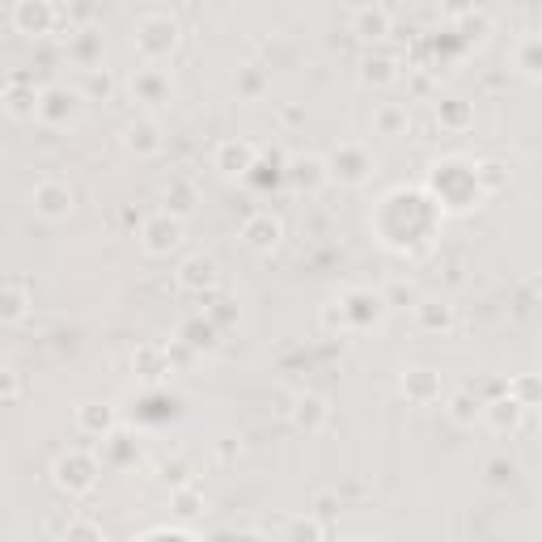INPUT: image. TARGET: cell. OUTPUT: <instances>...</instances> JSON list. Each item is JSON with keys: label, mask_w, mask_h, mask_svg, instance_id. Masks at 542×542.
<instances>
[{"label": "cell", "mask_w": 542, "mask_h": 542, "mask_svg": "<svg viewBox=\"0 0 542 542\" xmlns=\"http://www.w3.org/2000/svg\"><path fill=\"white\" fill-rule=\"evenodd\" d=\"M178 43H183V30L170 13H144L136 22V56L144 64H166Z\"/></svg>", "instance_id": "6da1fadb"}, {"label": "cell", "mask_w": 542, "mask_h": 542, "mask_svg": "<svg viewBox=\"0 0 542 542\" xmlns=\"http://www.w3.org/2000/svg\"><path fill=\"white\" fill-rule=\"evenodd\" d=\"M98 475H102V466L89 449H68V454H60L56 466H51V479H56L64 496H89L98 487Z\"/></svg>", "instance_id": "7a4b0ae2"}, {"label": "cell", "mask_w": 542, "mask_h": 542, "mask_svg": "<svg viewBox=\"0 0 542 542\" xmlns=\"http://www.w3.org/2000/svg\"><path fill=\"white\" fill-rule=\"evenodd\" d=\"M187 242V225H183V216H174V212H153L149 221L140 225V246H144V255H153V259H170L174 250H183Z\"/></svg>", "instance_id": "3957f363"}, {"label": "cell", "mask_w": 542, "mask_h": 542, "mask_svg": "<svg viewBox=\"0 0 542 542\" xmlns=\"http://www.w3.org/2000/svg\"><path fill=\"white\" fill-rule=\"evenodd\" d=\"M64 9L56 0H17L13 5V30L26 34V39H56V26H60Z\"/></svg>", "instance_id": "277c9868"}, {"label": "cell", "mask_w": 542, "mask_h": 542, "mask_svg": "<svg viewBox=\"0 0 542 542\" xmlns=\"http://www.w3.org/2000/svg\"><path fill=\"white\" fill-rule=\"evenodd\" d=\"M30 208H34V216H43L47 225H60L72 216V208H77V195H72L64 178H43V183H34V191H30Z\"/></svg>", "instance_id": "5b68a950"}, {"label": "cell", "mask_w": 542, "mask_h": 542, "mask_svg": "<svg viewBox=\"0 0 542 542\" xmlns=\"http://www.w3.org/2000/svg\"><path fill=\"white\" fill-rule=\"evenodd\" d=\"M85 111V94L81 89H68V85H47L43 98H39V119L47 128H72Z\"/></svg>", "instance_id": "8992f818"}, {"label": "cell", "mask_w": 542, "mask_h": 542, "mask_svg": "<svg viewBox=\"0 0 542 542\" xmlns=\"http://www.w3.org/2000/svg\"><path fill=\"white\" fill-rule=\"evenodd\" d=\"M339 301H343V310H348L352 335H360V331H373L377 322L386 318V310H390L386 293H373V288H348V293H343Z\"/></svg>", "instance_id": "52a82bcc"}, {"label": "cell", "mask_w": 542, "mask_h": 542, "mask_svg": "<svg viewBox=\"0 0 542 542\" xmlns=\"http://www.w3.org/2000/svg\"><path fill=\"white\" fill-rule=\"evenodd\" d=\"M327 166H331V178H339V183H348V187H360L373 174V157H369L365 144L343 140V144H335V153L327 157Z\"/></svg>", "instance_id": "ba28073f"}, {"label": "cell", "mask_w": 542, "mask_h": 542, "mask_svg": "<svg viewBox=\"0 0 542 542\" xmlns=\"http://www.w3.org/2000/svg\"><path fill=\"white\" fill-rule=\"evenodd\" d=\"M119 144H123V153H132V157H140V161H149V157H157L161 149H166V136H161V123H157V119L136 115L132 123H123Z\"/></svg>", "instance_id": "9c48e42d"}, {"label": "cell", "mask_w": 542, "mask_h": 542, "mask_svg": "<svg viewBox=\"0 0 542 542\" xmlns=\"http://www.w3.org/2000/svg\"><path fill=\"white\" fill-rule=\"evenodd\" d=\"M212 166L221 170L225 178H246L250 170L259 166V149H255V144H250V140H242V136H229V140L216 144Z\"/></svg>", "instance_id": "30bf717a"}, {"label": "cell", "mask_w": 542, "mask_h": 542, "mask_svg": "<svg viewBox=\"0 0 542 542\" xmlns=\"http://www.w3.org/2000/svg\"><path fill=\"white\" fill-rule=\"evenodd\" d=\"M242 242L250 250H259V255H271L284 242V221L276 212H250L242 221Z\"/></svg>", "instance_id": "8fae6325"}, {"label": "cell", "mask_w": 542, "mask_h": 542, "mask_svg": "<svg viewBox=\"0 0 542 542\" xmlns=\"http://www.w3.org/2000/svg\"><path fill=\"white\" fill-rule=\"evenodd\" d=\"M174 94V85H170V72L161 68V64H144L136 68V77H132V98L144 102V106H166Z\"/></svg>", "instance_id": "7c38bea8"}, {"label": "cell", "mask_w": 542, "mask_h": 542, "mask_svg": "<svg viewBox=\"0 0 542 542\" xmlns=\"http://www.w3.org/2000/svg\"><path fill=\"white\" fill-rule=\"evenodd\" d=\"M39 98L43 89H34V81L26 77H9L5 81V115L26 123V119H39Z\"/></svg>", "instance_id": "4fadbf2b"}, {"label": "cell", "mask_w": 542, "mask_h": 542, "mask_svg": "<svg viewBox=\"0 0 542 542\" xmlns=\"http://www.w3.org/2000/svg\"><path fill=\"white\" fill-rule=\"evenodd\" d=\"M415 327L424 335H449L458 327V314H454V305L441 297H420L415 301Z\"/></svg>", "instance_id": "5bb4252c"}, {"label": "cell", "mask_w": 542, "mask_h": 542, "mask_svg": "<svg viewBox=\"0 0 542 542\" xmlns=\"http://www.w3.org/2000/svg\"><path fill=\"white\" fill-rule=\"evenodd\" d=\"M390 30H394V22H390V9L386 5H360V9H352V34H356V39L386 43Z\"/></svg>", "instance_id": "9a60e30c"}, {"label": "cell", "mask_w": 542, "mask_h": 542, "mask_svg": "<svg viewBox=\"0 0 542 542\" xmlns=\"http://www.w3.org/2000/svg\"><path fill=\"white\" fill-rule=\"evenodd\" d=\"M399 390H403V399H407V403L428 407V403H437V399H441V373H432V369H403Z\"/></svg>", "instance_id": "2e32d148"}, {"label": "cell", "mask_w": 542, "mask_h": 542, "mask_svg": "<svg viewBox=\"0 0 542 542\" xmlns=\"http://www.w3.org/2000/svg\"><path fill=\"white\" fill-rule=\"evenodd\" d=\"M174 280H178L183 293H212V288H216V263L204 259V255H191V259L178 263Z\"/></svg>", "instance_id": "e0dca14e"}, {"label": "cell", "mask_w": 542, "mask_h": 542, "mask_svg": "<svg viewBox=\"0 0 542 542\" xmlns=\"http://www.w3.org/2000/svg\"><path fill=\"white\" fill-rule=\"evenodd\" d=\"M72 424H77V432L81 437H98V441H106L115 432V407H106V403H81L77 407V415H72Z\"/></svg>", "instance_id": "ac0fdd59"}, {"label": "cell", "mask_w": 542, "mask_h": 542, "mask_svg": "<svg viewBox=\"0 0 542 542\" xmlns=\"http://www.w3.org/2000/svg\"><path fill=\"white\" fill-rule=\"evenodd\" d=\"M288 415H293V424L301 428V432H322L327 428V420H331V407H327V399L322 394H297L293 399V407H288Z\"/></svg>", "instance_id": "d6986e66"}, {"label": "cell", "mask_w": 542, "mask_h": 542, "mask_svg": "<svg viewBox=\"0 0 542 542\" xmlns=\"http://www.w3.org/2000/svg\"><path fill=\"white\" fill-rule=\"evenodd\" d=\"M132 369L144 377V382H166V377L174 373L170 348H161V343H140L136 356H132Z\"/></svg>", "instance_id": "ffe728a7"}, {"label": "cell", "mask_w": 542, "mask_h": 542, "mask_svg": "<svg viewBox=\"0 0 542 542\" xmlns=\"http://www.w3.org/2000/svg\"><path fill=\"white\" fill-rule=\"evenodd\" d=\"M521 415H526V407H521L513 394H509V386H504V394L500 399H492V403H483V420L492 424L496 432H513L517 424H521Z\"/></svg>", "instance_id": "44dd1931"}, {"label": "cell", "mask_w": 542, "mask_h": 542, "mask_svg": "<svg viewBox=\"0 0 542 542\" xmlns=\"http://www.w3.org/2000/svg\"><path fill=\"white\" fill-rule=\"evenodd\" d=\"M373 132L377 136H386V140H399L411 132V115H407V106L403 102H382L373 111Z\"/></svg>", "instance_id": "7402d4cb"}, {"label": "cell", "mask_w": 542, "mask_h": 542, "mask_svg": "<svg viewBox=\"0 0 542 542\" xmlns=\"http://www.w3.org/2000/svg\"><path fill=\"white\" fill-rule=\"evenodd\" d=\"M26 314H30V288H26V280L9 276L5 280V297H0V322H5V327H17Z\"/></svg>", "instance_id": "603a6c76"}, {"label": "cell", "mask_w": 542, "mask_h": 542, "mask_svg": "<svg viewBox=\"0 0 542 542\" xmlns=\"http://www.w3.org/2000/svg\"><path fill=\"white\" fill-rule=\"evenodd\" d=\"M437 123L445 132H471L475 128V106L462 98H445L437 102Z\"/></svg>", "instance_id": "cb8c5ba5"}, {"label": "cell", "mask_w": 542, "mask_h": 542, "mask_svg": "<svg viewBox=\"0 0 542 542\" xmlns=\"http://www.w3.org/2000/svg\"><path fill=\"white\" fill-rule=\"evenodd\" d=\"M161 200H166V212L187 221V216L195 212V204H200V191H195V183H187V178H170V187L161 191Z\"/></svg>", "instance_id": "d4e9b609"}, {"label": "cell", "mask_w": 542, "mask_h": 542, "mask_svg": "<svg viewBox=\"0 0 542 542\" xmlns=\"http://www.w3.org/2000/svg\"><path fill=\"white\" fill-rule=\"evenodd\" d=\"M293 183L305 191H318L322 183H331V166L322 157H297L293 161Z\"/></svg>", "instance_id": "484cf974"}, {"label": "cell", "mask_w": 542, "mask_h": 542, "mask_svg": "<svg viewBox=\"0 0 542 542\" xmlns=\"http://www.w3.org/2000/svg\"><path fill=\"white\" fill-rule=\"evenodd\" d=\"M449 420L462 424V428H471L475 420H483V399L475 390H458V394H449Z\"/></svg>", "instance_id": "4316f807"}, {"label": "cell", "mask_w": 542, "mask_h": 542, "mask_svg": "<svg viewBox=\"0 0 542 542\" xmlns=\"http://www.w3.org/2000/svg\"><path fill=\"white\" fill-rule=\"evenodd\" d=\"M509 394L526 411L542 407V373H517V377H509Z\"/></svg>", "instance_id": "83f0119b"}, {"label": "cell", "mask_w": 542, "mask_h": 542, "mask_svg": "<svg viewBox=\"0 0 542 542\" xmlns=\"http://www.w3.org/2000/svg\"><path fill=\"white\" fill-rule=\"evenodd\" d=\"M517 68H521V77L542 81V34H530V39L517 43Z\"/></svg>", "instance_id": "f1b7e54d"}, {"label": "cell", "mask_w": 542, "mask_h": 542, "mask_svg": "<svg viewBox=\"0 0 542 542\" xmlns=\"http://www.w3.org/2000/svg\"><path fill=\"white\" fill-rule=\"evenodd\" d=\"M475 183L483 195H496L500 187H509V166H500V161H479L475 166Z\"/></svg>", "instance_id": "f546056e"}, {"label": "cell", "mask_w": 542, "mask_h": 542, "mask_svg": "<svg viewBox=\"0 0 542 542\" xmlns=\"http://www.w3.org/2000/svg\"><path fill=\"white\" fill-rule=\"evenodd\" d=\"M487 30H492V22H487V13H479V9H466L458 17V34H462L466 43H483Z\"/></svg>", "instance_id": "4dcf8cb0"}, {"label": "cell", "mask_w": 542, "mask_h": 542, "mask_svg": "<svg viewBox=\"0 0 542 542\" xmlns=\"http://www.w3.org/2000/svg\"><path fill=\"white\" fill-rule=\"evenodd\" d=\"M178 339H187V348L200 352V348H212V343H216V327H212V322H204V318H191L187 327L178 331Z\"/></svg>", "instance_id": "1f68e13d"}, {"label": "cell", "mask_w": 542, "mask_h": 542, "mask_svg": "<svg viewBox=\"0 0 542 542\" xmlns=\"http://www.w3.org/2000/svg\"><path fill=\"white\" fill-rule=\"evenodd\" d=\"M322 331H327V335H352V322H348L343 301H327V305H322Z\"/></svg>", "instance_id": "d6a6232c"}, {"label": "cell", "mask_w": 542, "mask_h": 542, "mask_svg": "<svg viewBox=\"0 0 542 542\" xmlns=\"http://www.w3.org/2000/svg\"><path fill=\"white\" fill-rule=\"evenodd\" d=\"M399 72H394V60L390 56H369L365 60V81L369 85H390Z\"/></svg>", "instance_id": "836d02e7"}, {"label": "cell", "mask_w": 542, "mask_h": 542, "mask_svg": "<svg viewBox=\"0 0 542 542\" xmlns=\"http://www.w3.org/2000/svg\"><path fill=\"white\" fill-rule=\"evenodd\" d=\"M64 13L72 17V22H77V30H85V26L98 22V0H68Z\"/></svg>", "instance_id": "e575fe53"}, {"label": "cell", "mask_w": 542, "mask_h": 542, "mask_svg": "<svg viewBox=\"0 0 542 542\" xmlns=\"http://www.w3.org/2000/svg\"><path fill=\"white\" fill-rule=\"evenodd\" d=\"M0 382H5V407H17V399H22V377H17V369H5Z\"/></svg>", "instance_id": "d590c367"}, {"label": "cell", "mask_w": 542, "mask_h": 542, "mask_svg": "<svg viewBox=\"0 0 542 542\" xmlns=\"http://www.w3.org/2000/svg\"><path fill=\"white\" fill-rule=\"evenodd\" d=\"M174 509L178 513H200V496H195L191 487H178V492H174Z\"/></svg>", "instance_id": "8d00e7d4"}, {"label": "cell", "mask_w": 542, "mask_h": 542, "mask_svg": "<svg viewBox=\"0 0 542 542\" xmlns=\"http://www.w3.org/2000/svg\"><path fill=\"white\" fill-rule=\"evenodd\" d=\"M195 538V530H183V526H153V530H144L140 538Z\"/></svg>", "instance_id": "74e56055"}, {"label": "cell", "mask_w": 542, "mask_h": 542, "mask_svg": "<svg viewBox=\"0 0 542 542\" xmlns=\"http://www.w3.org/2000/svg\"><path fill=\"white\" fill-rule=\"evenodd\" d=\"M89 89H94V94H111V77H106V72H98V68H89Z\"/></svg>", "instance_id": "f35d334b"}, {"label": "cell", "mask_w": 542, "mask_h": 542, "mask_svg": "<svg viewBox=\"0 0 542 542\" xmlns=\"http://www.w3.org/2000/svg\"><path fill=\"white\" fill-rule=\"evenodd\" d=\"M64 538H102V530H98V526H85V521H77V526H68V530H64Z\"/></svg>", "instance_id": "ab89813d"}, {"label": "cell", "mask_w": 542, "mask_h": 542, "mask_svg": "<svg viewBox=\"0 0 542 542\" xmlns=\"http://www.w3.org/2000/svg\"><path fill=\"white\" fill-rule=\"evenodd\" d=\"M242 94H250V98L263 94V77H259V72H246V77H242Z\"/></svg>", "instance_id": "60d3db41"}]
</instances>
